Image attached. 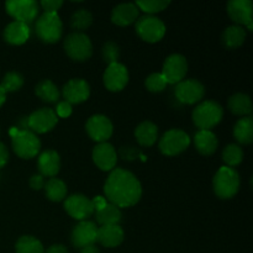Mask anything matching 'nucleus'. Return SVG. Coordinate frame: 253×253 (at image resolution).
Returning <instances> with one entry per match:
<instances>
[{
  "mask_svg": "<svg viewBox=\"0 0 253 253\" xmlns=\"http://www.w3.org/2000/svg\"><path fill=\"white\" fill-rule=\"evenodd\" d=\"M104 193L108 203L119 209L130 208L140 202L142 187L133 173L123 168H114L104 184Z\"/></svg>",
  "mask_w": 253,
  "mask_h": 253,
  "instance_id": "obj_1",
  "label": "nucleus"
},
{
  "mask_svg": "<svg viewBox=\"0 0 253 253\" xmlns=\"http://www.w3.org/2000/svg\"><path fill=\"white\" fill-rule=\"evenodd\" d=\"M11 136L12 150L22 160H31L39 155L41 150V141L36 133L30 130H19L17 127H11L9 131Z\"/></svg>",
  "mask_w": 253,
  "mask_h": 253,
  "instance_id": "obj_2",
  "label": "nucleus"
},
{
  "mask_svg": "<svg viewBox=\"0 0 253 253\" xmlns=\"http://www.w3.org/2000/svg\"><path fill=\"white\" fill-rule=\"evenodd\" d=\"M212 188L220 199H231L240 189V175L234 168L222 166L212 179Z\"/></svg>",
  "mask_w": 253,
  "mask_h": 253,
  "instance_id": "obj_3",
  "label": "nucleus"
},
{
  "mask_svg": "<svg viewBox=\"0 0 253 253\" xmlns=\"http://www.w3.org/2000/svg\"><path fill=\"white\" fill-rule=\"evenodd\" d=\"M224 109L216 101L207 100L200 103L193 110V123L199 130H210L221 121Z\"/></svg>",
  "mask_w": 253,
  "mask_h": 253,
  "instance_id": "obj_4",
  "label": "nucleus"
},
{
  "mask_svg": "<svg viewBox=\"0 0 253 253\" xmlns=\"http://www.w3.org/2000/svg\"><path fill=\"white\" fill-rule=\"evenodd\" d=\"M36 35L44 43H56L62 39L63 24L57 12H43L37 19Z\"/></svg>",
  "mask_w": 253,
  "mask_h": 253,
  "instance_id": "obj_5",
  "label": "nucleus"
},
{
  "mask_svg": "<svg viewBox=\"0 0 253 253\" xmlns=\"http://www.w3.org/2000/svg\"><path fill=\"white\" fill-rule=\"evenodd\" d=\"M64 51L67 56L76 62L88 61L93 54L90 39L83 32H72L64 40Z\"/></svg>",
  "mask_w": 253,
  "mask_h": 253,
  "instance_id": "obj_6",
  "label": "nucleus"
},
{
  "mask_svg": "<svg viewBox=\"0 0 253 253\" xmlns=\"http://www.w3.org/2000/svg\"><path fill=\"white\" fill-rule=\"evenodd\" d=\"M136 34L145 42L156 43L161 41L166 35V25L153 15H145L136 21Z\"/></svg>",
  "mask_w": 253,
  "mask_h": 253,
  "instance_id": "obj_7",
  "label": "nucleus"
},
{
  "mask_svg": "<svg viewBox=\"0 0 253 253\" xmlns=\"http://www.w3.org/2000/svg\"><path fill=\"white\" fill-rule=\"evenodd\" d=\"M190 145V137L182 130L167 131L160 140V151L165 156H177L184 152Z\"/></svg>",
  "mask_w": 253,
  "mask_h": 253,
  "instance_id": "obj_8",
  "label": "nucleus"
},
{
  "mask_svg": "<svg viewBox=\"0 0 253 253\" xmlns=\"http://www.w3.org/2000/svg\"><path fill=\"white\" fill-rule=\"evenodd\" d=\"M5 10L15 21L29 25L39 15V4L35 0H9L5 2Z\"/></svg>",
  "mask_w": 253,
  "mask_h": 253,
  "instance_id": "obj_9",
  "label": "nucleus"
},
{
  "mask_svg": "<svg viewBox=\"0 0 253 253\" xmlns=\"http://www.w3.org/2000/svg\"><path fill=\"white\" fill-rule=\"evenodd\" d=\"M174 95L179 103L193 105L195 103H199L204 98L205 86L197 79H187V81L179 82L175 85Z\"/></svg>",
  "mask_w": 253,
  "mask_h": 253,
  "instance_id": "obj_10",
  "label": "nucleus"
},
{
  "mask_svg": "<svg viewBox=\"0 0 253 253\" xmlns=\"http://www.w3.org/2000/svg\"><path fill=\"white\" fill-rule=\"evenodd\" d=\"M188 72L187 58L182 54H170L163 63L162 76L165 77L167 84H178L184 81V77Z\"/></svg>",
  "mask_w": 253,
  "mask_h": 253,
  "instance_id": "obj_11",
  "label": "nucleus"
},
{
  "mask_svg": "<svg viewBox=\"0 0 253 253\" xmlns=\"http://www.w3.org/2000/svg\"><path fill=\"white\" fill-rule=\"evenodd\" d=\"M85 130L89 137L98 143L106 142L113 136L114 126L110 119L105 115H93L88 119L85 124Z\"/></svg>",
  "mask_w": 253,
  "mask_h": 253,
  "instance_id": "obj_12",
  "label": "nucleus"
},
{
  "mask_svg": "<svg viewBox=\"0 0 253 253\" xmlns=\"http://www.w3.org/2000/svg\"><path fill=\"white\" fill-rule=\"evenodd\" d=\"M64 210L69 216L78 221H85L94 214L91 199L83 194H73L64 202Z\"/></svg>",
  "mask_w": 253,
  "mask_h": 253,
  "instance_id": "obj_13",
  "label": "nucleus"
},
{
  "mask_svg": "<svg viewBox=\"0 0 253 253\" xmlns=\"http://www.w3.org/2000/svg\"><path fill=\"white\" fill-rule=\"evenodd\" d=\"M58 123L56 113L53 109L42 108L34 111L30 116H27V126L29 130L34 133H46L54 128Z\"/></svg>",
  "mask_w": 253,
  "mask_h": 253,
  "instance_id": "obj_14",
  "label": "nucleus"
},
{
  "mask_svg": "<svg viewBox=\"0 0 253 253\" xmlns=\"http://www.w3.org/2000/svg\"><path fill=\"white\" fill-rule=\"evenodd\" d=\"M251 0H231L227 2V14L239 26L246 27L249 31L253 29Z\"/></svg>",
  "mask_w": 253,
  "mask_h": 253,
  "instance_id": "obj_15",
  "label": "nucleus"
},
{
  "mask_svg": "<svg viewBox=\"0 0 253 253\" xmlns=\"http://www.w3.org/2000/svg\"><path fill=\"white\" fill-rule=\"evenodd\" d=\"M104 85L108 90L121 91L125 89V86L128 83V71L124 64L114 63L108 66V68L104 72Z\"/></svg>",
  "mask_w": 253,
  "mask_h": 253,
  "instance_id": "obj_16",
  "label": "nucleus"
},
{
  "mask_svg": "<svg viewBox=\"0 0 253 253\" xmlns=\"http://www.w3.org/2000/svg\"><path fill=\"white\" fill-rule=\"evenodd\" d=\"M96 234H98V227L94 222L88 221H79L78 225L74 226L72 230L71 241L73 246L78 249H84V247L91 246L96 242Z\"/></svg>",
  "mask_w": 253,
  "mask_h": 253,
  "instance_id": "obj_17",
  "label": "nucleus"
},
{
  "mask_svg": "<svg viewBox=\"0 0 253 253\" xmlns=\"http://www.w3.org/2000/svg\"><path fill=\"white\" fill-rule=\"evenodd\" d=\"M64 101L72 104L84 103L90 96V86L84 79L76 78L67 82L62 90Z\"/></svg>",
  "mask_w": 253,
  "mask_h": 253,
  "instance_id": "obj_18",
  "label": "nucleus"
},
{
  "mask_svg": "<svg viewBox=\"0 0 253 253\" xmlns=\"http://www.w3.org/2000/svg\"><path fill=\"white\" fill-rule=\"evenodd\" d=\"M91 158H93V162L95 163L99 169L104 170V172H109V170H113L115 168L116 162H118V153H116L113 145L108 142H103L98 143L94 147Z\"/></svg>",
  "mask_w": 253,
  "mask_h": 253,
  "instance_id": "obj_19",
  "label": "nucleus"
},
{
  "mask_svg": "<svg viewBox=\"0 0 253 253\" xmlns=\"http://www.w3.org/2000/svg\"><path fill=\"white\" fill-rule=\"evenodd\" d=\"M138 7L135 2L119 4L111 11V22L118 26H130L138 19Z\"/></svg>",
  "mask_w": 253,
  "mask_h": 253,
  "instance_id": "obj_20",
  "label": "nucleus"
},
{
  "mask_svg": "<svg viewBox=\"0 0 253 253\" xmlns=\"http://www.w3.org/2000/svg\"><path fill=\"white\" fill-rule=\"evenodd\" d=\"M37 168L42 177H56L61 169V157L53 150H47L39 156Z\"/></svg>",
  "mask_w": 253,
  "mask_h": 253,
  "instance_id": "obj_21",
  "label": "nucleus"
},
{
  "mask_svg": "<svg viewBox=\"0 0 253 253\" xmlns=\"http://www.w3.org/2000/svg\"><path fill=\"white\" fill-rule=\"evenodd\" d=\"M124 230L120 225H114V226H100L98 227V234H96V242L103 245L108 249H114L123 244Z\"/></svg>",
  "mask_w": 253,
  "mask_h": 253,
  "instance_id": "obj_22",
  "label": "nucleus"
},
{
  "mask_svg": "<svg viewBox=\"0 0 253 253\" xmlns=\"http://www.w3.org/2000/svg\"><path fill=\"white\" fill-rule=\"evenodd\" d=\"M5 42L12 46L24 44L30 37V27L27 24L20 21H12L7 25L2 32Z\"/></svg>",
  "mask_w": 253,
  "mask_h": 253,
  "instance_id": "obj_23",
  "label": "nucleus"
},
{
  "mask_svg": "<svg viewBox=\"0 0 253 253\" xmlns=\"http://www.w3.org/2000/svg\"><path fill=\"white\" fill-rule=\"evenodd\" d=\"M194 145L200 155L210 156L217 150L219 141L216 135L210 130H199L194 136Z\"/></svg>",
  "mask_w": 253,
  "mask_h": 253,
  "instance_id": "obj_24",
  "label": "nucleus"
},
{
  "mask_svg": "<svg viewBox=\"0 0 253 253\" xmlns=\"http://www.w3.org/2000/svg\"><path fill=\"white\" fill-rule=\"evenodd\" d=\"M135 137L142 147H151L158 138V127L151 121H143L136 127Z\"/></svg>",
  "mask_w": 253,
  "mask_h": 253,
  "instance_id": "obj_25",
  "label": "nucleus"
},
{
  "mask_svg": "<svg viewBox=\"0 0 253 253\" xmlns=\"http://www.w3.org/2000/svg\"><path fill=\"white\" fill-rule=\"evenodd\" d=\"M121 210L115 205L108 204L103 208V209L95 211V220L99 225L101 226H114V225H119L121 221Z\"/></svg>",
  "mask_w": 253,
  "mask_h": 253,
  "instance_id": "obj_26",
  "label": "nucleus"
},
{
  "mask_svg": "<svg viewBox=\"0 0 253 253\" xmlns=\"http://www.w3.org/2000/svg\"><path fill=\"white\" fill-rule=\"evenodd\" d=\"M230 111L237 116H247L252 113V100L247 94L236 93L227 101Z\"/></svg>",
  "mask_w": 253,
  "mask_h": 253,
  "instance_id": "obj_27",
  "label": "nucleus"
},
{
  "mask_svg": "<svg viewBox=\"0 0 253 253\" xmlns=\"http://www.w3.org/2000/svg\"><path fill=\"white\" fill-rule=\"evenodd\" d=\"M245 40H246V30L239 25L229 26L222 34V43L229 49L239 48L244 44Z\"/></svg>",
  "mask_w": 253,
  "mask_h": 253,
  "instance_id": "obj_28",
  "label": "nucleus"
},
{
  "mask_svg": "<svg viewBox=\"0 0 253 253\" xmlns=\"http://www.w3.org/2000/svg\"><path fill=\"white\" fill-rule=\"evenodd\" d=\"M35 93L42 101H46V103H57L61 96L58 86L49 79L40 81L35 86Z\"/></svg>",
  "mask_w": 253,
  "mask_h": 253,
  "instance_id": "obj_29",
  "label": "nucleus"
},
{
  "mask_svg": "<svg viewBox=\"0 0 253 253\" xmlns=\"http://www.w3.org/2000/svg\"><path fill=\"white\" fill-rule=\"evenodd\" d=\"M234 136L241 145H250L253 141V120L251 116L240 119L234 127Z\"/></svg>",
  "mask_w": 253,
  "mask_h": 253,
  "instance_id": "obj_30",
  "label": "nucleus"
},
{
  "mask_svg": "<svg viewBox=\"0 0 253 253\" xmlns=\"http://www.w3.org/2000/svg\"><path fill=\"white\" fill-rule=\"evenodd\" d=\"M44 193H46L47 199L54 203H59L67 197V185L63 180L58 179V178H51L44 184Z\"/></svg>",
  "mask_w": 253,
  "mask_h": 253,
  "instance_id": "obj_31",
  "label": "nucleus"
},
{
  "mask_svg": "<svg viewBox=\"0 0 253 253\" xmlns=\"http://www.w3.org/2000/svg\"><path fill=\"white\" fill-rule=\"evenodd\" d=\"M16 253H44V249L41 242L34 236L25 235L16 241L15 245Z\"/></svg>",
  "mask_w": 253,
  "mask_h": 253,
  "instance_id": "obj_32",
  "label": "nucleus"
},
{
  "mask_svg": "<svg viewBox=\"0 0 253 253\" xmlns=\"http://www.w3.org/2000/svg\"><path fill=\"white\" fill-rule=\"evenodd\" d=\"M222 161L225 162L226 167L234 168L241 165L244 161V150L239 145L230 143L222 151Z\"/></svg>",
  "mask_w": 253,
  "mask_h": 253,
  "instance_id": "obj_33",
  "label": "nucleus"
},
{
  "mask_svg": "<svg viewBox=\"0 0 253 253\" xmlns=\"http://www.w3.org/2000/svg\"><path fill=\"white\" fill-rule=\"evenodd\" d=\"M91 22H93V15L89 10L85 9H79L71 17V26L72 29L76 30V32L86 30L90 26Z\"/></svg>",
  "mask_w": 253,
  "mask_h": 253,
  "instance_id": "obj_34",
  "label": "nucleus"
},
{
  "mask_svg": "<svg viewBox=\"0 0 253 253\" xmlns=\"http://www.w3.org/2000/svg\"><path fill=\"white\" fill-rule=\"evenodd\" d=\"M24 77L17 72H9L4 76L1 82V88L4 89L5 93H12V91H17L22 88L24 85Z\"/></svg>",
  "mask_w": 253,
  "mask_h": 253,
  "instance_id": "obj_35",
  "label": "nucleus"
},
{
  "mask_svg": "<svg viewBox=\"0 0 253 253\" xmlns=\"http://www.w3.org/2000/svg\"><path fill=\"white\" fill-rule=\"evenodd\" d=\"M169 4V0H140V1L135 2L138 10H142L143 12H146L148 15L157 14V12L167 9V6Z\"/></svg>",
  "mask_w": 253,
  "mask_h": 253,
  "instance_id": "obj_36",
  "label": "nucleus"
},
{
  "mask_svg": "<svg viewBox=\"0 0 253 253\" xmlns=\"http://www.w3.org/2000/svg\"><path fill=\"white\" fill-rule=\"evenodd\" d=\"M101 56H103V61L105 62L108 66L114 63H118L119 57H120V48L118 44L113 41H108L103 46L101 49Z\"/></svg>",
  "mask_w": 253,
  "mask_h": 253,
  "instance_id": "obj_37",
  "label": "nucleus"
},
{
  "mask_svg": "<svg viewBox=\"0 0 253 253\" xmlns=\"http://www.w3.org/2000/svg\"><path fill=\"white\" fill-rule=\"evenodd\" d=\"M145 85L147 90L151 91V93H160V91H163L166 89L167 82H166L162 73H152L151 76L147 77Z\"/></svg>",
  "mask_w": 253,
  "mask_h": 253,
  "instance_id": "obj_38",
  "label": "nucleus"
},
{
  "mask_svg": "<svg viewBox=\"0 0 253 253\" xmlns=\"http://www.w3.org/2000/svg\"><path fill=\"white\" fill-rule=\"evenodd\" d=\"M72 111H73V109H72L71 104L63 100L57 104V108L54 113H56L57 118H68V116L72 115Z\"/></svg>",
  "mask_w": 253,
  "mask_h": 253,
  "instance_id": "obj_39",
  "label": "nucleus"
},
{
  "mask_svg": "<svg viewBox=\"0 0 253 253\" xmlns=\"http://www.w3.org/2000/svg\"><path fill=\"white\" fill-rule=\"evenodd\" d=\"M62 5H63L62 0H42L41 1V6L43 7L44 12H57Z\"/></svg>",
  "mask_w": 253,
  "mask_h": 253,
  "instance_id": "obj_40",
  "label": "nucleus"
},
{
  "mask_svg": "<svg viewBox=\"0 0 253 253\" xmlns=\"http://www.w3.org/2000/svg\"><path fill=\"white\" fill-rule=\"evenodd\" d=\"M44 184H46L44 177H42L40 173L31 175V178H30V188L32 190H41L42 188H44Z\"/></svg>",
  "mask_w": 253,
  "mask_h": 253,
  "instance_id": "obj_41",
  "label": "nucleus"
},
{
  "mask_svg": "<svg viewBox=\"0 0 253 253\" xmlns=\"http://www.w3.org/2000/svg\"><path fill=\"white\" fill-rule=\"evenodd\" d=\"M91 203H93L94 212H95V211H98V210L103 209V208L108 204V200L105 199V197H100V195H98V197H95L91 199Z\"/></svg>",
  "mask_w": 253,
  "mask_h": 253,
  "instance_id": "obj_42",
  "label": "nucleus"
},
{
  "mask_svg": "<svg viewBox=\"0 0 253 253\" xmlns=\"http://www.w3.org/2000/svg\"><path fill=\"white\" fill-rule=\"evenodd\" d=\"M9 161V151L4 143L0 142V168L4 167Z\"/></svg>",
  "mask_w": 253,
  "mask_h": 253,
  "instance_id": "obj_43",
  "label": "nucleus"
},
{
  "mask_svg": "<svg viewBox=\"0 0 253 253\" xmlns=\"http://www.w3.org/2000/svg\"><path fill=\"white\" fill-rule=\"evenodd\" d=\"M46 253H68V250L63 245H52L51 247H48Z\"/></svg>",
  "mask_w": 253,
  "mask_h": 253,
  "instance_id": "obj_44",
  "label": "nucleus"
},
{
  "mask_svg": "<svg viewBox=\"0 0 253 253\" xmlns=\"http://www.w3.org/2000/svg\"><path fill=\"white\" fill-rule=\"evenodd\" d=\"M81 253H100V251H99L98 247H95V245H91V246H88V247H84V249H82Z\"/></svg>",
  "mask_w": 253,
  "mask_h": 253,
  "instance_id": "obj_45",
  "label": "nucleus"
},
{
  "mask_svg": "<svg viewBox=\"0 0 253 253\" xmlns=\"http://www.w3.org/2000/svg\"><path fill=\"white\" fill-rule=\"evenodd\" d=\"M5 100H6V93H5V90L0 85V106L5 103Z\"/></svg>",
  "mask_w": 253,
  "mask_h": 253,
  "instance_id": "obj_46",
  "label": "nucleus"
}]
</instances>
